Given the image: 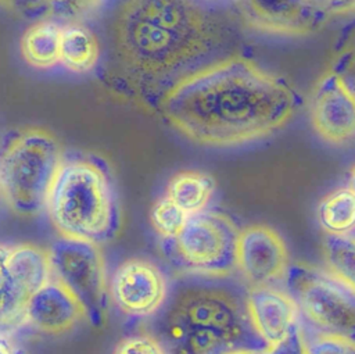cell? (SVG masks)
<instances>
[{
    "label": "cell",
    "mask_w": 355,
    "mask_h": 354,
    "mask_svg": "<svg viewBox=\"0 0 355 354\" xmlns=\"http://www.w3.org/2000/svg\"><path fill=\"white\" fill-rule=\"evenodd\" d=\"M300 106L295 89L243 56L205 67L169 89L162 114L182 135L207 146H234L286 125Z\"/></svg>",
    "instance_id": "1"
},
{
    "label": "cell",
    "mask_w": 355,
    "mask_h": 354,
    "mask_svg": "<svg viewBox=\"0 0 355 354\" xmlns=\"http://www.w3.org/2000/svg\"><path fill=\"white\" fill-rule=\"evenodd\" d=\"M112 36L130 74L162 79L207 57L220 43L222 29L197 0H125Z\"/></svg>",
    "instance_id": "2"
},
{
    "label": "cell",
    "mask_w": 355,
    "mask_h": 354,
    "mask_svg": "<svg viewBox=\"0 0 355 354\" xmlns=\"http://www.w3.org/2000/svg\"><path fill=\"white\" fill-rule=\"evenodd\" d=\"M46 210L64 237L101 244L121 225L118 197L107 169L89 158L62 161L51 185Z\"/></svg>",
    "instance_id": "3"
},
{
    "label": "cell",
    "mask_w": 355,
    "mask_h": 354,
    "mask_svg": "<svg viewBox=\"0 0 355 354\" xmlns=\"http://www.w3.org/2000/svg\"><path fill=\"white\" fill-rule=\"evenodd\" d=\"M61 146L43 128H28L17 135L0 157V193L21 217L46 210L47 197L62 164Z\"/></svg>",
    "instance_id": "4"
},
{
    "label": "cell",
    "mask_w": 355,
    "mask_h": 354,
    "mask_svg": "<svg viewBox=\"0 0 355 354\" xmlns=\"http://www.w3.org/2000/svg\"><path fill=\"white\" fill-rule=\"evenodd\" d=\"M239 230L230 218L216 211L189 215L182 230L164 239L171 261L189 272L225 276L237 267Z\"/></svg>",
    "instance_id": "5"
},
{
    "label": "cell",
    "mask_w": 355,
    "mask_h": 354,
    "mask_svg": "<svg viewBox=\"0 0 355 354\" xmlns=\"http://www.w3.org/2000/svg\"><path fill=\"white\" fill-rule=\"evenodd\" d=\"M283 278L286 293L308 321L324 335L354 342V287L306 264H288Z\"/></svg>",
    "instance_id": "6"
},
{
    "label": "cell",
    "mask_w": 355,
    "mask_h": 354,
    "mask_svg": "<svg viewBox=\"0 0 355 354\" xmlns=\"http://www.w3.org/2000/svg\"><path fill=\"white\" fill-rule=\"evenodd\" d=\"M51 276L79 303L85 317L101 326L107 312V280L97 244L60 236L47 251Z\"/></svg>",
    "instance_id": "7"
},
{
    "label": "cell",
    "mask_w": 355,
    "mask_h": 354,
    "mask_svg": "<svg viewBox=\"0 0 355 354\" xmlns=\"http://www.w3.org/2000/svg\"><path fill=\"white\" fill-rule=\"evenodd\" d=\"M166 319L187 329H211L236 340L245 350L263 351L268 344L252 329L247 311L232 294L209 286H191L175 297Z\"/></svg>",
    "instance_id": "8"
},
{
    "label": "cell",
    "mask_w": 355,
    "mask_h": 354,
    "mask_svg": "<svg viewBox=\"0 0 355 354\" xmlns=\"http://www.w3.org/2000/svg\"><path fill=\"white\" fill-rule=\"evenodd\" d=\"M50 279V261L44 248L32 243L10 247L0 269V332L11 330L25 321L29 298Z\"/></svg>",
    "instance_id": "9"
},
{
    "label": "cell",
    "mask_w": 355,
    "mask_h": 354,
    "mask_svg": "<svg viewBox=\"0 0 355 354\" xmlns=\"http://www.w3.org/2000/svg\"><path fill=\"white\" fill-rule=\"evenodd\" d=\"M244 22L275 35L304 36L319 31L329 12L311 0H234Z\"/></svg>",
    "instance_id": "10"
},
{
    "label": "cell",
    "mask_w": 355,
    "mask_h": 354,
    "mask_svg": "<svg viewBox=\"0 0 355 354\" xmlns=\"http://www.w3.org/2000/svg\"><path fill=\"white\" fill-rule=\"evenodd\" d=\"M110 292L118 308L129 315L147 317L164 304L168 285L161 269L151 261L132 258L111 276Z\"/></svg>",
    "instance_id": "11"
},
{
    "label": "cell",
    "mask_w": 355,
    "mask_h": 354,
    "mask_svg": "<svg viewBox=\"0 0 355 354\" xmlns=\"http://www.w3.org/2000/svg\"><path fill=\"white\" fill-rule=\"evenodd\" d=\"M311 119L316 132L330 143H345L354 136V90L331 69L320 76L312 90Z\"/></svg>",
    "instance_id": "12"
},
{
    "label": "cell",
    "mask_w": 355,
    "mask_h": 354,
    "mask_svg": "<svg viewBox=\"0 0 355 354\" xmlns=\"http://www.w3.org/2000/svg\"><path fill=\"white\" fill-rule=\"evenodd\" d=\"M237 267L248 282L270 286L283 279L288 265V254L283 239L265 225H252L239 232Z\"/></svg>",
    "instance_id": "13"
},
{
    "label": "cell",
    "mask_w": 355,
    "mask_h": 354,
    "mask_svg": "<svg viewBox=\"0 0 355 354\" xmlns=\"http://www.w3.org/2000/svg\"><path fill=\"white\" fill-rule=\"evenodd\" d=\"M245 311L252 329L268 346L282 340L297 325L298 310L291 297L270 286L251 289Z\"/></svg>",
    "instance_id": "14"
},
{
    "label": "cell",
    "mask_w": 355,
    "mask_h": 354,
    "mask_svg": "<svg viewBox=\"0 0 355 354\" xmlns=\"http://www.w3.org/2000/svg\"><path fill=\"white\" fill-rule=\"evenodd\" d=\"M85 317L76 298L55 279L43 285L28 301L25 321L35 329L60 335L72 329Z\"/></svg>",
    "instance_id": "15"
},
{
    "label": "cell",
    "mask_w": 355,
    "mask_h": 354,
    "mask_svg": "<svg viewBox=\"0 0 355 354\" xmlns=\"http://www.w3.org/2000/svg\"><path fill=\"white\" fill-rule=\"evenodd\" d=\"M61 31L62 26L54 19L37 21L26 28L19 42L24 60L39 69L60 64Z\"/></svg>",
    "instance_id": "16"
},
{
    "label": "cell",
    "mask_w": 355,
    "mask_h": 354,
    "mask_svg": "<svg viewBox=\"0 0 355 354\" xmlns=\"http://www.w3.org/2000/svg\"><path fill=\"white\" fill-rule=\"evenodd\" d=\"M98 57L100 44L90 29L79 24H68L62 28L60 64L72 72L85 74L96 67Z\"/></svg>",
    "instance_id": "17"
},
{
    "label": "cell",
    "mask_w": 355,
    "mask_h": 354,
    "mask_svg": "<svg viewBox=\"0 0 355 354\" xmlns=\"http://www.w3.org/2000/svg\"><path fill=\"white\" fill-rule=\"evenodd\" d=\"M215 179L200 171H183L175 175L166 187V197L187 215L204 211L212 197Z\"/></svg>",
    "instance_id": "18"
},
{
    "label": "cell",
    "mask_w": 355,
    "mask_h": 354,
    "mask_svg": "<svg viewBox=\"0 0 355 354\" xmlns=\"http://www.w3.org/2000/svg\"><path fill=\"white\" fill-rule=\"evenodd\" d=\"M318 219L329 235H348L355 224L354 187L338 189L326 196L318 207Z\"/></svg>",
    "instance_id": "19"
},
{
    "label": "cell",
    "mask_w": 355,
    "mask_h": 354,
    "mask_svg": "<svg viewBox=\"0 0 355 354\" xmlns=\"http://www.w3.org/2000/svg\"><path fill=\"white\" fill-rule=\"evenodd\" d=\"M245 350L232 337L211 329H187L184 337L169 346L166 354H227Z\"/></svg>",
    "instance_id": "20"
},
{
    "label": "cell",
    "mask_w": 355,
    "mask_h": 354,
    "mask_svg": "<svg viewBox=\"0 0 355 354\" xmlns=\"http://www.w3.org/2000/svg\"><path fill=\"white\" fill-rule=\"evenodd\" d=\"M324 260L330 275L345 285H355V244L352 235H326L323 243Z\"/></svg>",
    "instance_id": "21"
},
{
    "label": "cell",
    "mask_w": 355,
    "mask_h": 354,
    "mask_svg": "<svg viewBox=\"0 0 355 354\" xmlns=\"http://www.w3.org/2000/svg\"><path fill=\"white\" fill-rule=\"evenodd\" d=\"M189 215L166 196L157 200L150 211V219L155 232L164 239L175 237L186 224Z\"/></svg>",
    "instance_id": "22"
},
{
    "label": "cell",
    "mask_w": 355,
    "mask_h": 354,
    "mask_svg": "<svg viewBox=\"0 0 355 354\" xmlns=\"http://www.w3.org/2000/svg\"><path fill=\"white\" fill-rule=\"evenodd\" d=\"M54 19L76 24L92 14L101 0H44Z\"/></svg>",
    "instance_id": "23"
},
{
    "label": "cell",
    "mask_w": 355,
    "mask_h": 354,
    "mask_svg": "<svg viewBox=\"0 0 355 354\" xmlns=\"http://www.w3.org/2000/svg\"><path fill=\"white\" fill-rule=\"evenodd\" d=\"M114 354H166V350L150 335H133L122 339Z\"/></svg>",
    "instance_id": "24"
},
{
    "label": "cell",
    "mask_w": 355,
    "mask_h": 354,
    "mask_svg": "<svg viewBox=\"0 0 355 354\" xmlns=\"http://www.w3.org/2000/svg\"><path fill=\"white\" fill-rule=\"evenodd\" d=\"M306 354H355L354 342L323 335L306 344Z\"/></svg>",
    "instance_id": "25"
},
{
    "label": "cell",
    "mask_w": 355,
    "mask_h": 354,
    "mask_svg": "<svg viewBox=\"0 0 355 354\" xmlns=\"http://www.w3.org/2000/svg\"><path fill=\"white\" fill-rule=\"evenodd\" d=\"M262 354H306V343L300 325H294L282 340L268 346Z\"/></svg>",
    "instance_id": "26"
},
{
    "label": "cell",
    "mask_w": 355,
    "mask_h": 354,
    "mask_svg": "<svg viewBox=\"0 0 355 354\" xmlns=\"http://www.w3.org/2000/svg\"><path fill=\"white\" fill-rule=\"evenodd\" d=\"M355 0H326L329 14H347L354 10Z\"/></svg>",
    "instance_id": "27"
},
{
    "label": "cell",
    "mask_w": 355,
    "mask_h": 354,
    "mask_svg": "<svg viewBox=\"0 0 355 354\" xmlns=\"http://www.w3.org/2000/svg\"><path fill=\"white\" fill-rule=\"evenodd\" d=\"M0 354H17V353L7 340L0 337Z\"/></svg>",
    "instance_id": "28"
},
{
    "label": "cell",
    "mask_w": 355,
    "mask_h": 354,
    "mask_svg": "<svg viewBox=\"0 0 355 354\" xmlns=\"http://www.w3.org/2000/svg\"><path fill=\"white\" fill-rule=\"evenodd\" d=\"M8 253H10V247L4 246V244H0V269L3 268L7 257H8Z\"/></svg>",
    "instance_id": "29"
},
{
    "label": "cell",
    "mask_w": 355,
    "mask_h": 354,
    "mask_svg": "<svg viewBox=\"0 0 355 354\" xmlns=\"http://www.w3.org/2000/svg\"><path fill=\"white\" fill-rule=\"evenodd\" d=\"M227 354H261V351H255V350H234V351H230Z\"/></svg>",
    "instance_id": "30"
},
{
    "label": "cell",
    "mask_w": 355,
    "mask_h": 354,
    "mask_svg": "<svg viewBox=\"0 0 355 354\" xmlns=\"http://www.w3.org/2000/svg\"><path fill=\"white\" fill-rule=\"evenodd\" d=\"M29 0H0V4H7V6H11V4H19V3H28Z\"/></svg>",
    "instance_id": "31"
},
{
    "label": "cell",
    "mask_w": 355,
    "mask_h": 354,
    "mask_svg": "<svg viewBox=\"0 0 355 354\" xmlns=\"http://www.w3.org/2000/svg\"><path fill=\"white\" fill-rule=\"evenodd\" d=\"M312 3H315L316 6H319V7H322V8H324L326 11H327V8H326V0H311Z\"/></svg>",
    "instance_id": "32"
}]
</instances>
